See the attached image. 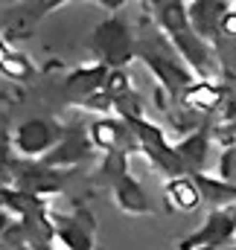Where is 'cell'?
I'll return each mask as SVG.
<instances>
[{
  "label": "cell",
  "mask_w": 236,
  "mask_h": 250,
  "mask_svg": "<svg viewBox=\"0 0 236 250\" xmlns=\"http://www.w3.org/2000/svg\"><path fill=\"white\" fill-rule=\"evenodd\" d=\"M137 59H143V64L155 73V79L161 82V90L169 93L172 105H181L184 93L198 82L187 62L178 56V50L169 44V38L155 26L137 35Z\"/></svg>",
  "instance_id": "7a4b0ae2"
},
{
  "label": "cell",
  "mask_w": 236,
  "mask_h": 250,
  "mask_svg": "<svg viewBox=\"0 0 236 250\" xmlns=\"http://www.w3.org/2000/svg\"><path fill=\"white\" fill-rule=\"evenodd\" d=\"M228 102V87L225 84H213V82H195L187 93H184V99H181V105L192 114H210V111H216V108H222Z\"/></svg>",
  "instance_id": "9a60e30c"
},
{
  "label": "cell",
  "mask_w": 236,
  "mask_h": 250,
  "mask_svg": "<svg viewBox=\"0 0 236 250\" xmlns=\"http://www.w3.org/2000/svg\"><path fill=\"white\" fill-rule=\"evenodd\" d=\"M6 59H9V47H6V41L0 38V67L6 64Z\"/></svg>",
  "instance_id": "603a6c76"
},
{
  "label": "cell",
  "mask_w": 236,
  "mask_h": 250,
  "mask_svg": "<svg viewBox=\"0 0 236 250\" xmlns=\"http://www.w3.org/2000/svg\"><path fill=\"white\" fill-rule=\"evenodd\" d=\"M125 123L134 131V137L140 143V151L149 157V163L155 169H161L164 175H169V181L172 178H189L187 166L181 163V157H178V151H175V143H169V137H166V131L161 125L149 123L146 117H128Z\"/></svg>",
  "instance_id": "277c9868"
},
{
  "label": "cell",
  "mask_w": 236,
  "mask_h": 250,
  "mask_svg": "<svg viewBox=\"0 0 236 250\" xmlns=\"http://www.w3.org/2000/svg\"><path fill=\"white\" fill-rule=\"evenodd\" d=\"M219 178L228 184H236V143L225 146V151L219 154Z\"/></svg>",
  "instance_id": "ffe728a7"
},
{
  "label": "cell",
  "mask_w": 236,
  "mask_h": 250,
  "mask_svg": "<svg viewBox=\"0 0 236 250\" xmlns=\"http://www.w3.org/2000/svg\"><path fill=\"white\" fill-rule=\"evenodd\" d=\"M0 250H3V248H0Z\"/></svg>",
  "instance_id": "484cf974"
},
{
  "label": "cell",
  "mask_w": 236,
  "mask_h": 250,
  "mask_svg": "<svg viewBox=\"0 0 236 250\" xmlns=\"http://www.w3.org/2000/svg\"><path fill=\"white\" fill-rule=\"evenodd\" d=\"M189 178L195 181V187L201 192V204H207L210 209H234L236 207V184L222 181L219 175L213 178V175H207V172L189 175Z\"/></svg>",
  "instance_id": "5bb4252c"
},
{
  "label": "cell",
  "mask_w": 236,
  "mask_h": 250,
  "mask_svg": "<svg viewBox=\"0 0 236 250\" xmlns=\"http://www.w3.org/2000/svg\"><path fill=\"white\" fill-rule=\"evenodd\" d=\"M91 50L99 59V64H105L108 70H125V64L137 59V35L131 32L125 18L111 15L94 29Z\"/></svg>",
  "instance_id": "3957f363"
},
{
  "label": "cell",
  "mask_w": 236,
  "mask_h": 250,
  "mask_svg": "<svg viewBox=\"0 0 236 250\" xmlns=\"http://www.w3.org/2000/svg\"><path fill=\"white\" fill-rule=\"evenodd\" d=\"M175 151L189 175H201L207 169V160H210V151H213L210 125H195V131H189L187 137H181L175 143Z\"/></svg>",
  "instance_id": "8fae6325"
},
{
  "label": "cell",
  "mask_w": 236,
  "mask_h": 250,
  "mask_svg": "<svg viewBox=\"0 0 236 250\" xmlns=\"http://www.w3.org/2000/svg\"><path fill=\"white\" fill-rule=\"evenodd\" d=\"M149 9L155 15L158 29L169 38V44L178 50V56L187 62V67L195 73V79L198 82L222 84V76H225L222 59H219L216 47L210 41H204L192 29L187 3H181V0H155V3H149Z\"/></svg>",
  "instance_id": "6da1fadb"
},
{
  "label": "cell",
  "mask_w": 236,
  "mask_h": 250,
  "mask_svg": "<svg viewBox=\"0 0 236 250\" xmlns=\"http://www.w3.org/2000/svg\"><path fill=\"white\" fill-rule=\"evenodd\" d=\"M108 67L105 64H88V67H79V70H73L67 79H64V99L67 102H79V105H85L91 96H96V93H102L105 90V82H108Z\"/></svg>",
  "instance_id": "30bf717a"
},
{
  "label": "cell",
  "mask_w": 236,
  "mask_h": 250,
  "mask_svg": "<svg viewBox=\"0 0 236 250\" xmlns=\"http://www.w3.org/2000/svg\"><path fill=\"white\" fill-rule=\"evenodd\" d=\"M94 154V143H91V137L85 134V131H67L64 137H61V143L41 160L44 166H50V169H70V166H76V163H82V160H88Z\"/></svg>",
  "instance_id": "4fadbf2b"
},
{
  "label": "cell",
  "mask_w": 236,
  "mask_h": 250,
  "mask_svg": "<svg viewBox=\"0 0 236 250\" xmlns=\"http://www.w3.org/2000/svg\"><path fill=\"white\" fill-rule=\"evenodd\" d=\"M12 184H15L12 189L26 192V195L41 201V195H56L61 189V172L44 166L41 160H29V163L18 160L15 172H12Z\"/></svg>",
  "instance_id": "52a82bcc"
},
{
  "label": "cell",
  "mask_w": 236,
  "mask_h": 250,
  "mask_svg": "<svg viewBox=\"0 0 236 250\" xmlns=\"http://www.w3.org/2000/svg\"><path fill=\"white\" fill-rule=\"evenodd\" d=\"M234 215H236V207H234Z\"/></svg>",
  "instance_id": "d4e9b609"
},
{
  "label": "cell",
  "mask_w": 236,
  "mask_h": 250,
  "mask_svg": "<svg viewBox=\"0 0 236 250\" xmlns=\"http://www.w3.org/2000/svg\"><path fill=\"white\" fill-rule=\"evenodd\" d=\"M15 151L9 143H0V189H6V184L12 181V172H15Z\"/></svg>",
  "instance_id": "44dd1931"
},
{
  "label": "cell",
  "mask_w": 236,
  "mask_h": 250,
  "mask_svg": "<svg viewBox=\"0 0 236 250\" xmlns=\"http://www.w3.org/2000/svg\"><path fill=\"white\" fill-rule=\"evenodd\" d=\"M236 245V215L234 209H210L198 230L184 236L178 250H201V248H234Z\"/></svg>",
  "instance_id": "5b68a950"
},
{
  "label": "cell",
  "mask_w": 236,
  "mask_h": 250,
  "mask_svg": "<svg viewBox=\"0 0 236 250\" xmlns=\"http://www.w3.org/2000/svg\"><path fill=\"white\" fill-rule=\"evenodd\" d=\"M222 38L225 41H236V3L234 9L225 15V21H222Z\"/></svg>",
  "instance_id": "7402d4cb"
},
{
  "label": "cell",
  "mask_w": 236,
  "mask_h": 250,
  "mask_svg": "<svg viewBox=\"0 0 236 250\" xmlns=\"http://www.w3.org/2000/svg\"><path fill=\"white\" fill-rule=\"evenodd\" d=\"M88 137H91L94 148H99V151H105V154H111V151H125V154L140 151V143H137L134 131L128 128L125 120L99 117V120H94V123H91Z\"/></svg>",
  "instance_id": "ba28073f"
},
{
  "label": "cell",
  "mask_w": 236,
  "mask_h": 250,
  "mask_svg": "<svg viewBox=\"0 0 236 250\" xmlns=\"http://www.w3.org/2000/svg\"><path fill=\"white\" fill-rule=\"evenodd\" d=\"M53 239L64 250H94V218L88 212L73 218L53 215Z\"/></svg>",
  "instance_id": "7c38bea8"
},
{
  "label": "cell",
  "mask_w": 236,
  "mask_h": 250,
  "mask_svg": "<svg viewBox=\"0 0 236 250\" xmlns=\"http://www.w3.org/2000/svg\"><path fill=\"white\" fill-rule=\"evenodd\" d=\"M231 9H234V3H228V0H192V3H187L192 29L204 41H210L213 47L222 38V21Z\"/></svg>",
  "instance_id": "9c48e42d"
},
{
  "label": "cell",
  "mask_w": 236,
  "mask_h": 250,
  "mask_svg": "<svg viewBox=\"0 0 236 250\" xmlns=\"http://www.w3.org/2000/svg\"><path fill=\"white\" fill-rule=\"evenodd\" d=\"M64 134H67V131H64L59 123H50V120H26V123L18 125V131H15V137H12V148H15L21 157H29V160L41 157V160H44V157L61 143Z\"/></svg>",
  "instance_id": "8992f818"
},
{
  "label": "cell",
  "mask_w": 236,
  "mask_h": 250,
  "mask_svg": "<svg viewBox=\"0 0 236 250\" xmlns=\"http://www.w3.org/2000/svg\"><path fill=\"white\" fill-rule=\"evenodd\" d=\"M111 192H114V201H117V207L122 212H128V215H149L152 212V201H149L146 189L131 175H122L119 181H114Z\"/></svg>",
  "instance_id": "2e32d148"
},
{
  "label": "cell",
  "mask_w": 236,
  "mask_h": 250,
  "mask_svg": "<svg viewBox=\"0 0 236 250\" xmlns=\"http://www.w3.org/2000/svg\"><path fill=\"white\" fill-rule=\"evenodd\" d=\"M201 250H236V248H201Z\"/></svg>",
  "instance_id": "cb8c5ba5"
},
{
  "label": "cell",
  "mask_w": 236,
  "mask_h": 250,
  "mask_svg": "<svg viewBox=\"0 0 236 250\" xmlns=\"http://www.w3.org/2000/svg\"><path fill=\"white\" fill-rule=\"evenodd\" d=\"M0 73L9 76V79H15V82H21V79L32 76V64H29L26 56H21V53H9V59H6L3 67H0Z\"/></svg>",
  "instance_id": "d6986e66"
},
{
  "label": "cell",
  "mask_w": 236,
  "mask_h": 250,
  "mask_svg": "<svg viewBox=\"0 0 236 250\" xmlns=\"http://www.w3.org/2000/svg\"><path fill=\"white\" fill-rule=\"evenodd\" d=\"M164 192H166V201L181 212H192L201 207V192L192 178H172V181H166Z\"/></svg>",
  "instance_id": "e0dca14e"
},
{
  "label": "cell",
  "mask_w": 236,
  "mask_h": 250,
  "mask_svg": "<svg viewBox=\"0 0 236 250\" xmlns=\"http://www.w3.org/2000/svg\"><path fill=\"white\" fill-rule=\"evenodd\" d=\"M99 172L105 175V181H108V187H111V184L119 181L122 175H128V154H125V151H111V154H105Z\"/></svg>",
  "instance_id": "ac0fdd59"
}]
</instances>
